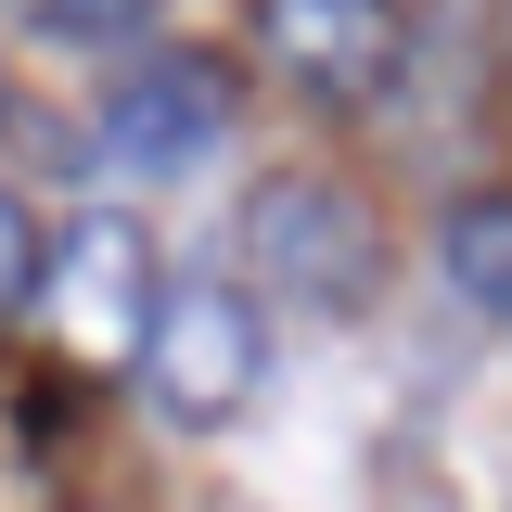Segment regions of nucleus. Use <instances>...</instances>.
<instances>
[{"label": "nucleus", "instance_id": "7", "mask_svg": "<svg viewBox=\"0 0 512 512\" xmlns=\"http://www.w3.org/2000/svg\"><path fill=\"white\" fill-rule=\"evenodd\" d=\"M26 26H39V39H128L141 0H26Z\"/></svg>", "mask_w": 512, "mask_h": 512}, {"label": "nucleus", "instance_id": "5", "mask_svg": "<svg viewBox=\"0 0 512 512\" xmlns=\"http://www.w3.org/2000/svg\"><path fill=\"white\" fill-rule=\"evenodd\" d=\"M231 141V64L218 52H154L116 77V103H103V167L116 180H180Z\"/></svg>", "mask_w": 512, "mask_h": 512}, {"label": "nucleus", "instance_id": "8", "mask_svg": "<svg viewBox=\"0 0 512 512\" xmlns=\"http://www.w3.org/2000/svg\"><path fill=\"white\" fill-rule=\"evenodd\" d=\"M26 282H39V231H26V205H13V180H0V320L26 308Z\"/></svg>", "mask_w": 512, "mask_h": 512}, {"label": "nucleus", "instance_id": "1", "mask_svg": "<svg viewBox=\"0 0 512 512\" xmlns=\"http://www.w3.org/2000/svg\"><path fill=\"white\" fill-rule=\"evenodd\" d=\"M141 384L180 436H218L244 423L256 384H269V333H256V295L192 269V282H154V320H141Z\"/></svg>", "mask_w": 512, "mask_h": 512}, {"label": "nucleus", "instance_id": "6", "mask_svg": "<svg viewBox=\"0 0 512 512\" xmlns=\"http://www.w3.org/2000/svg\"><path fill=\"white\" fill-rule=\"evenodd\" d=\"M436 269H448V295L474 320H500L512 333V192H461L436 218Z\"/></svg>", "mask_w": 512, "mask_h": 512}, {"label": "nucleus", "instance_id": "3", "mask_svg": "<svg viewBox=\"0 0 512 512\" xmlns=\"http://www.w3.org/2000/svg\"><path fill=\"white\" fill-rule=\"evenodd\" d=\"M26 308H39V333H52V359H77V372H128V359H141V320H154V244L103 205V218H77V231L39 256Z\"/></svg>", "mask_w": 512, "mask_h": 512}, {"label": "nucleus", "instance_id": "2", "mask_svg": "<svg viewBox=\"0 0 512 512\" xmlns=\"http://www.w3.org/2000/svg\"><path fill=\"white\" fill-rule=\"evenodd\" d=\"M244 256L256 282L282 295V308H320V320H359L384 282V244H372V205L346 180H320V167H282V180H256L244 205Z\"/></svg>", "mask_w": 512, "mask_h": 512}, {"label": "nucleus", "instance_id": "4", "mask_svg": "<svg viewBox=\"0 0 512 512\" xmlns=\"http://www.w3.org/2000/svg\"><path fill=\"white\" fill-rule=\"evenodd\" d=\"M256 64L320 116H372L410 64V0H256Z\"/></svg>", "mask_w": 512, "mask_h": 512}]
</instances>
